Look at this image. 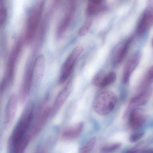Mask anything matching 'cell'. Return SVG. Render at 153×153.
<instances>
[{
	"instance_id": "cell-16",
	"label": "cell",
	"mask_w": 153,
	"mask_h": 153,
	"mask_svg": "<svg viewBox=\"0 0 153 153\" xmlns=\"http://www.w3.org/2000/svg\"><path fill=\"white\" fill-rule=\"evenodd\" d=\"M117 75L114 72L100 73L96 75L93 80V83L97 87L103 88L112 84L116 81Z\"/></svg>"
},
{
	"instance_id": "cell-9",
	"label": "cell",
	"mask_w": 153,
	"mask_h": 153,
	"mask_svg": "<svg viewBox=\"0 0 153 153\" xmlns=\"http://www.w3.org/2000/svg\"><path fill=\"white\" fill-rule=\"evenodd\" d=\"M147 116L145 111L141 108L133 109L129 114L128 123L134 130L138 129L145 123Z\"/></svg>"
},
{
	"instance_id": "cell-29",
	"label": "cell",
	"mask_w": 153,
	"mask_h": 153,
	"mask_svg": "<svg viewBox=\"0 0 153 153\" xmlns=\"http://www.w3.org/2000/svg\"><path fill=\"white\" fill-rule=\"evenodd\" d=\"M152 45H153V40H152Z\"/></svg>"
},
{
	"instance_id": "cell-14",
	"label": "cell",
	"mask_w": 153,
	"mask_h": 153,
	"mask_svg": "<svg viewBox=\"0 0 153 153\" xmlns=\"http://www.w3.org/2000/svg\"><path fill=\"white\" fill-rule=\"evenodd\" d=\"M74 11V6H71L63 18L56 31V37L58 39H62L69 29L73 18Z\"/></svg>"
},
{
	"instance_id": "cell-4",
	"label": "cell",
	"mask_w": 153,
	"mask_h": 153,
	"mask_svg": "<svg viewBox=\"0 0 153 153\" xmlns=\"http://www.w3.org/2000/svg\"><path fill=\"white\" fill-rule=\"evenodd\" d=\"M44 6L45 1L40 0L30 13L25 33V40L27 44L30 43L35 37L42 18Z\"/></svg>"
},
{
	"instance_id": "cell-23",
	"label": "cell",
	"mask_w": 153,
	"mask_h": 153,
	"mask_svg": "<svg viewBox=\"0 0 153 153\" xmlns=\"http://www.w3.org/2000/svg\"><path fill=\"white\" fill-rule=\"evenodd\" d=\"M92 24V22L91 20L85 21L79 29L78 32V36L80 37H82L86 35L91 29Z\"/></svg>"
},
{
	"instance_id": "cell-13",
	"label": "cell",
	"mask_w": 153,
	"mask_h": 153,
	"mask_svg": "<svg viewBox=\"0 0 153 153\" xmlns=\"http://www.w3.org/2000/svg\"><path fill=\"white\" fill-rule=\"evenodd\" d=\"M140 59L141 55L136 53L133 56L127 63L122 76V82L124 84L128 83L131 75L140 62Z\"/></svg>"
},
{
	"instance_id": "cell-11",
	"label": "cell",
	"mask_w": 153,
	"mask_h": 153,
	"mask_svg": "<svg viewBox=\"0 0 153 153\" xmlns=\"http://www.w3.org/2000/svg\"><path fill=\"white\" fill-rule=\"evenodd\" d=\"M17 96L15 94H12L9 98L5 108L4 126L6 128L9 127L13 122L17 111Z\"/></svg>"
},
{
	"instance_id": "cell-24",
	"label": "cell",
	"mask_w": 153,
	"mask_h": 153,
	"mask_svg": "<svg viewBox=\"0 0 153 153\" xmlns=\"http://www.w3.org/2000/svg\"><path fill=\"white\" fill-rule=\"evenodd\" d=\"M144 132L138 131L132 134L129 137V141L131 143H135L140 141L144 136Z\"/></svg>"
},
{
	"instance_id": "cell-10",
	"label": "cell",
	"mask_w": 153,
	"mask_h": 153,
	"mask_svg": "<svg viewBox=\"0 0 153 153\" xmlns=\"http://www.w3.org/2000/svg\"><path fill=\"white\" fill-rule=\"evenodd\" d=\"M72 88V80L70 79L62 90L58 94L51 108V115L54 116L64 104L71 94Z\"/></svg>"
},
{
	"instance_id": "cell-19",
	"label": "cell",
	"mask_w": 153,
	"mask_h": 153,
	"mask_svg": "<svg viewBox=\"0 0 153 153\" xmlns=\"http://www.w3.org/2000/svg\"><path fill=\"white\" fill-rule=\"evenodd\" d=\"M103 0H89L86 8V13L91 16L98 12Z\"/></svg>"
},
{
	"instance_id": "cell-1",
	"label": "cell",
	"mask_w": 153,
	"mask_h": 153,
	"mask_svg": "<svg viewBox=\"0 0 153 153\" xmlns=\"http://www.w3.org/2000/svg\"><path fill=\"white\" fill-rule=\"evenodd\" d=\"M34 103L30 101L26 104L19 120L14 128L10 142V150L21 143L27 138V134L33 120Z\"/></svg>"
},
{
	"instance_id": "cell-20",
	"label": "cell",
	"mask_w": 153,
	"mask_h": 153,
	"mask_svg": "<svg viewBox=\"0 0 153 153\" xmlns=\"http://www.w3.org/2000/svg\"><path fill=\"white\" fill-rule=\"evenodd\" d=\"M96 142V137H92L82 146L79 153H92Z\"/></svg>"
},
{
	"instance_id": "cell-17",
	"label": "cell",
	"mask_w": 153,
	"mask_h": 153,
	"mask_svg": "<svg viewBox=\"0 0 153 153\" xmlns=\"http://www.w3.org/2000/svg\"><path fill=\"white\" fill-rule=\"evenodd\" d=\"M51 108H45L40 113L35 126L33 127L31 135H35L38 134L45 125L49 117H51Z\"/></svg>"
},
{
	"instance_id": "cell-18",
	"label": "cell",
	"mask_w": 153,
	"mask_h": 153,
	"mask_svg": "<svg viewBox=\"0 0 153 153\" xmlns=\"http://www.w3.org/2000/svg\"><path fill=\"white\" fill-rule=\"evenodd\" d=\"M83 127V124L81 122L66 128L62 133V138L66 140L76 139L82 133Z\"/></svg>"
},
{
	"instance_id": "cell-12",
	"label": "cell",
	"mask_w": 153,
	"mask_h": 153,
	"mask_svg": "<svg viewBox=\"0 0 153 153\" xmlns=\"http://www.w3.org/2000/svg\"><path fill=\"white\" fill-rule=\"evenodd\" d=\"M45 59L43 55H39L36 57L34 62L32 75V85L40 82L44 76Z\"/></svg>"
},
{
	"instance_id": "cell-3",
	"label": "cell",
	"mask_w": 153,
	"mask_h": 153,
	"mask_svg": "<svg viewBox=\"0 0 153 153\" xmlns=\"http://www.w3.org/2000/svg\"><path fill=\"white\" fill-rule=\"evenodd\" d=\"M117 102L116 94L111 91H104L97 95L93 103L94 111L101 116L110 113L114 109Z\"/></svg>"
},
{
	"instance_id": "cell-5",
	"label": "cell",
	"mask_w": 153,
	"mask_h": 153,
	"mask_svg": "<svg viewBox=\"0 0 153 153\" xmlns=\"http://www.w3.org/2000/svg\"><path fill=\"white\" fill-rule=\"evenodd\" d=\"M83 51L82 46L75 47L65 59L62 65L59 77V82L60 84L65 82L69 79L75 67L76 62Z\"/></svg>"
},
{
	"instance_id": "cell-25",
	"label": "cell",
	"mask_w": 153,
	"mask_h": 153,
	"mask_svg": "<svg viewBox=\"0 0 153 153\" xmlns=\"http://www.w3.org/2000/svg\"><path fill=\"white\" fill-rule=\"evenodd\" d=\"M7 11L5 8L0 9V26H2L6 21L7 18Z\"/></svg>"
},
{
	"instance_id": "cell-21",
	"label": "cell",
	"mask_w": 153,
	"mask_h": 153,
	"mask_svg": "<svg viewBox=\"0 0 153 153\" xmlns=\"http://www.w3.org/2000/svg\"><path fill=\"white\" fill-rule=\"evenodd\" d=\"M153 82V65L149 69L145 76L142 84V88H145Z\"/></svg>"
},
{
	"instance_id": "cell-7",
	"label": "cell",
	"mask_w": 153,
	"mask_h": 153,
	"mask_svg": "<svg viewBox=\"0 0 153 153\" xmlns=\"http://www.w3.org/2000/svg\"><path fill=\"white\" fill-rule=\"evenodd\" d=\"M132 41L133 38H129L117 46L111 57V63L112 65L117 66L123 62L127 55Z\"/></svg>"
},
{
	"instance_id": "cell-22",
	"label": "cell",
	"mask_w": 153,
	"mask_h": 153,
	"mask_svg": "<svg viewBox=\"0 0 153 153\" xmlns=\"http://www.w3.org/2000/svg\"><path fill=\"white\" fill-rule=\"evenodd\" d=\"M121 146L119 143L107 145L102 147L101 150V153H112L118 150Z\"/></svg>"
},
{
	"instance_id": "cell-26",
	"label": "cell",
	"mask_w": 153,
	"mask_h": 153,
	"mask_svg": "<svg viewBox=\"0 0 153 153\" xmlns=\"http://www.w3.org/2000/svg\"><path fill=\"white\" fill-rule=\"evenodd\" d=\"M138 150L137 149H130V150H128L126 151L125 153H138Z\"/></svg>"
},
{
	"instance_id": "cell-28",
	"label": "cell",
	"mask_w": 153,
	"mask_h": 153,
	"mask_svg": "<svg viewBox=\"0 0 153 153\" xmlns=\"http://www.w3.org/2000/svg\"><path fill=\"white\" fill-rule=\"evenodd\" d=\"M3 0H0V4L2 3V2Z\"/></svg>"
},
{
	"instance_id": "cell-27",
	"label": "cell",
	"mask_w": 153,
	"mask_h": 153,
	"mask_svg": "<svg viewBox=\"0 0 153 153\" xmlns=\"http://www.w3.org/2000/svg\"><path fill=\"white\" fill-rule=\"evenodd\" d=\"M142 153H153V149H148L143 151Z\"/></svg>"
},
{
	"instance_id": "cell-6",
	"label": "cell",
	"mask_w": 153,
	"mask_h": 153,
	"mask_svg": "<svg viewBox=\"0 0 153 153\" xmlns=\"http://www.w3.org/2000/svg\"><path fill=\"white\" fill-rule=\"evenodd\" d=\"M35 59H33V57L30 58L26 66L20 91V99L22 102L24 101L28 96L32 86V75Z\"/></svg>"
},
{
	"instance_id": "cell-15",
	"label": "cell",
	"mask_w": 153,
	"mask_h": 153,
	"mask_svg": "<svg viewBox=\"0 0 153 153\" xmlns=\"http://www.w3.org/2000/svg\"><path fill=\"white\" fill-rule=\"evenodd\" d=\"M152 93V88L148 87L134 97L130 101L129 107L131 108L143 106L149 101Z\"/></svg>"
},
{
	"instance_id": "cell-2",
	"label": "cell",
	"mask_w": 153,
	"mask_h": 153,
	"mask_svg": "<svg viewBox=\"0 0 153 153\" xmlns=\"http://www.w3.org/2000/svg\"><path fill=\"white\" fill-rule=\"evenodd\" d=\"M23 47L22 40L19 39L14 44L8 58L7 67L3 78L0 84V92H3L13 81L17 62Z\"/></svg>"
},
{
	"instance_id": "cell-8",
	"label": "cell",
	"mask_w": 153,
	"mask_h": 153,
	"mask_svg": "<svg viewBox=\"0 0 153 153\" xmlns=\"http://www.w3.org/2000/svg\"><path fill=\"white\" fill-rule=\"evenodd\" d=\"M153 25V6L147 7L144 11L137 25V32L139 35L144 34Z\"/></svg>"
}]
</instances>
